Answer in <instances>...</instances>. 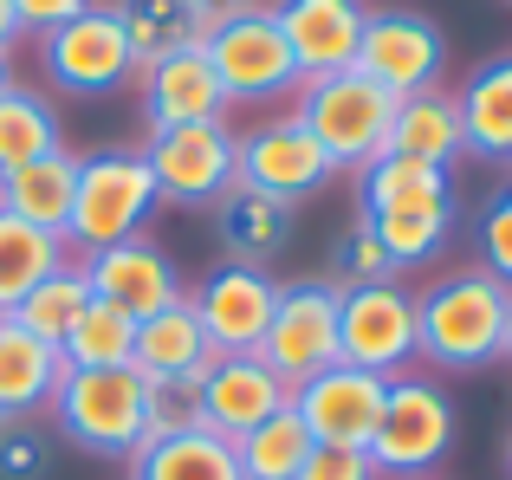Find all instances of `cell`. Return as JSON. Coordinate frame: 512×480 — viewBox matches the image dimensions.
<instances>
[{"mask_svg": "<svg viewBox=\"0 0 512 480\" xmlns=\"http://www.w3.org/2000/svg\"><path fill=\"white\" fill-rule=\"evenodd\" d=\"M506 305L512 292L493 273H441L415 292V357L435 370H487L506 357Z\"/></svg>", "mask_w": 512, "mask_h": 480, "instance_id": "obj_1", "label": "cell"}, {"mask_svg": "<svg viewBox=\"0 0 512 480\" xmlns=\"http://www.w3.org/2000/svg\"><path fill=\"white\" fill-rule=\"evenodd\" d=\"M396 104L376 78H363L357 65L325 78H305L292 91V117L318 137V150L331 156L338 169H370L376 156L389 150V124H396Z\"/></svg>", "mask_w": 512, "mask_h": 480, "instance_id": "obj_2", "label": "cell"}, {"mask_svg": "<svg viewBox=\"0 0 512 480\" xmlns=\"http://www.w3.org/2000/svg\"><path fill=\"white\" fill-rule=\"evenodd\" d=\"M156 208V176L143 150H91L78 156V195H72V221H65V247L104 253L117 240H137L143 221Z\"/></svg>", "mask_w": 512, "mask_h": 480, "instance_id": "obj_3", "label": "cell"}, {"mask_svg": "<svg viewBox=\"0 0 512 480\" xmlns=\"http://www.w3.org/2000/svg\"><path fill=\"white\" fill-rule=\"evenodd\" d=\"M46 409H52V429L98 461H130L143 448V377L137 370H65Z\"/></svg>", "mask_w": 512, "mask_h": 480, "instance_id": "obj_4", "label": "cell"}, {"mask_svg": "<svg viewBox=\"0 0 512 480\" xmlns=\"http://www.w3.org/2000/svg\"><path fill=\"white\" fill-rule=\"evenodd\" d=\"M454 455V403L441 383L428 377H396L383 396V422L370 435L376 474L396 480H428L441 461Z\"/></svg>", "mask_w": 512, "mask_h": 480, "instance_id": "obj_5", "label": "cell"}, {"mask_svg": "<svg viewBox=\"0 0 512 480\" xmlns=\"http://www.w3.org/2000/svg\"><path fill=\"white\" fill-rule=\"evenodd\" d=\"M201 52H208L214 78H221V91H227V111H234V104H247V111L253 104H279L305 85V72L292 65V52H286V39H279V26H273L266 7H247V13H234V20L208 26Z\"/></svg>", "mask_w": 512, "mask_h": 480, "instance_id": "obj_6", "label": "cell"}, {"mask_svg": "<svg viewBox=\"0 0 512 480\" xmlns=\"http://www.w3.org/2000/svg\"><path fill=\"white\" fill-rule=\"evenodd\" d=\"M331 176H338V163L318 150V137L292 111L266 117V124H253V130H234V182L240 189L299 208V202H312V195H325Z\"/></svg>", "mask_w": 512, "mask_h": 480, "instance_id": "obj_7", "label": "cell"}, {"mask_svg": "<svg viewBox=\"0 0 512 480\" xmlns=\"http://www.w3.org/2000/svg\"><path fill=\"white\" fill-rule=\"evenodd\" d=\"M39 65H46L52 91H65V98H111L137 78V52L117 26L111 0H91L78 20L52 26L39 39Z\"/></svg>", "mask_w": 512, "mask_h": 480, "instance_id": "obj_8", "label": "cell"}, {"mask_svg": "<svg viewBox=\"0 0 512 480\" xmlns=\"http://www.w3.org/2000/svg\"><path fill=\"white\" fill-rule=\"evenodd\" d=\"M338 299L344 292L331 286V279H292V286H279V305H273V325H266V338H260V357L292 383V390L312 383V377H325L331 364H344Z\"/></svg>", "mask_w": 512, "mask_h": 480, "instance_id": "obj_9", "label": "cell"}, {"mask_svg": "<svg viewBox=\"0 0 512 480\" xmlns=\"http://www.w3.org/2000/svg\"><path fill=\"white\" fill-rule=\"evenodd\" d=\"M357 72L376 78L389 98H422V91H441V72H448V33H441L428 13L415 7H383L370 13L357 39Z\"/></svg>", "mask_w": 512, "mask_h": 480, "instance_id": "obj_10", "label": "cell"}, {"mask_svg": "<svg viewBox=\"0 0 512 480\" xmlns=\"http://www.w3.org/2000/svg\"><path fill=\"white\" fill-rule=\"evenodd\" d=\"M338 344L350 370L396 383L415 364V292L402 279H376V286H350L338 299Z\"/></svg>", "mask_w": 512, "mask_h": 480, "instance_id": "obj_11", "label": "cell"}, {"mask_svg": "<svg viewBox=\"0 0 512 480\" xmlns=\"http://www.w3.org/2000/svg\"><path fill=\"white\" fill-rule=\"evenodd\" d=\"M156 176V202L169 208H214L234 189V124H175V130H150L143 143Z\"/></svg>", "mask_w": 512, "mask_h": 480, "instance_id": "obj_12", "label": "cell"}, {"mask_svg": "<svg viewBox=\"0 0 512 480\" xmlns=\"http://www.w3.org/2000/svg\"><path fill=\"white\" fill-rule=\"evenodd\" d=\"M188 305H195V318H201V331H208L214 357H240V351H260L266 325H273L279 279L266 273V266L221 260L195 292H188Z\"/></svg>", "mask_w": 512, "mask_h": 480, "instance_id": "obj_13", "label": "cell"}, {"mask_svg": "<svg viewBox=\"0 0 512 480\" xmlns=\"http://www.w3.org/2000/svg\"><path fill=\"white\" fill-rule=\"evenodd\" d=\"M383 396H389V377L331 364L325 377H312V383H299V390H292V409H299V422H305V435H312V442L370 448L376 422H383Z\"/></svg>", "mask_w": 512, "mask_h": 480, "instance_id": "obj_14", "label": "cell"}, {"mask_svg": "<svg viewBox=\"0 0 512 480\" xmlns=\"http://www.w3.org/2000/svg\"><path fill=\"white\" fill-rule=\"evenodd\" d=\"M279 409H292V383L266 364L260 351H240V357H214L201 370V416H208L214 435L240 442L247 429L273 422Z\"/></svg>", "mask_w": 512, "mask_h": 480, "instance_id": "obj_15", "label": "cell"}, {"mask_svg": "<svg viewBox=\"0 0 512 480\" xmlns=\"http://www.w3.org/2000/svg\"><path fill=\"white\" fill-rule=\"evenodd\" d=\"M78 266H85V279H91V299H104V305H117V312H130L137 325H143L150 312H163V305L188 299V292H182V273H175V260L156 247L150 234L117 240V247H104V253H85Z\"/></svg>", "mask_w": 512, "mask_h": 480, "instance_id": "obj_16", "label": "cell"}, {"mask_svg": "<svg viewBox=\"0 0 512 480\" xmlns=\"http://www.w3.org/2000/svg\"><path fill=\"white\" fill-rule=\"evenodd\" d=\"M273 26L286 39L292 65L305 78H325V72H344L357 65V39L370 26V7L363 0H273Z\"/></svg>", "mask_w": 512, "mask_h": 480, "instance_id": "obj_17", "label": "cell"}, {"mask_svg": "<svg viewBox=\"0 0 512 480\" xmlns=\"http://www.w3.org/2000/svg\"><path fill=\"white\" fill-rule=\"evenodd\" d=\"M143 124L150 130H175V124H221L227 117V91L214 78L208 52L188 46V52H169V59L143 65Z\"/></svg>", "mask_w": 512, "mask_h": 480, "instance_id": "obj_18", "label": "cell"}, {"mask_svg": "<svg viewBox=\"0 0 512 480\" xmlns=\"http://www.w3.org/2000/svg\"><path fill=\"white\" fill-rule=\"evenodd\" d=\"M292 234H299V208L273 202V195H253L234 182L214 202V240H221V253L234 266H273L292 247Z\"/></svg>", "mask_w": 512, "mask_h": 480, "instance_id": "obj_19", "label": "cell"}, {"mask_svg": "<svg viewBox=\"0 0 512 480\" xmlns=\"http://www.w3.org/2000/svg\"><path fill=\"white\" fill-rule=\"evenodd\" d=\"M461 104V143L480 163H512V52L474 65L467 85L454 91Z\"/></svg>", "mask_w": 512, "mask_h": 480, "instance_id": "obj_20", "label": "cell"}, {"mask_svg": "<svg viewBox=\"0 0 512 480\" xmlns=\"http://www.w3.org/2000/svg\"><path fill=\"white\" fill-rule=\"evenodd\" d=\"M59 377H65V357L46 338H33L26 325L0 318V416L7 422L39 416L52 403V390H59Z\"/></svg>", "mask_w": 512, "mask_h": 480, "instance_id": "obj_21", "label": "cell"}, {"mask_svg": "<svg viewBox=\"0 0 512 480\" xmlns=\"http://www.w3.org/2000/svg\"><path fill=\"white\" fill-rule=\"evenodd\" d=\"M208 364H214V344H208V331H201L188 299L163 305V312H150L137 325V357H130L137 377H195Z\"/></svg>", "mask_w": 512, "mask_h": 480, "instance_id": "obj_22", "label": "cell"}, {"mask_svg": "<svg viewBox=\"0 0 512 480\" xmlns=\"http://www.w3.org/2000/svg\"><path fill=\"white\" fill-rule=\"evenodd\" d=\"M72 195H78V156L72 150H52L39 163L0 176V208L33 221V228H46V234H59V240H65V221H72Z\"/></svg>", "mask_w": 512, "mask_h": 480, "instance_id": "obj_23", "label": "cell"}, {"mask_svg": "<svg viewBox=\"0 0 512 480\" xmlns=\"http://www.w3.org/2000/svg\"><path fill=\"white\" fill-rule=\"evenodd\" d=\"M461 150L467 143H461V104H454V91H422V98L396 104V124H389V150L383 156H409V163L448 169Z\"/></svg>", "mask_w": 512, "mask_h": 480, "instance_id": "obj_24", "label": "cell"}, {"mask_svg": "<svg viewBox=\"0 0 512 480\" xmlns=\"http://www.w3.org/2000/svg\"><path fill=\"white\" fill-rule=\"evenodd\" d=\"M357 202L370 221L383 215H409V208H454L448 169L409 163V156H376L370 169H357Z\"/></svg>", "mask_w": 512, "mask_h": 480, "instance_id": "obj_25", "label": "cell"}, {"mask_svg": "<svg viewBox=\"0 0 512 480\" xmlns=\"http://www.w3.org/2000/svg\"><path fill=\"white\" fill-rule=\"evenodd\" d=\"M111 13H117V26H124L130 52H137V72L208 39V20H201L188 0H111Z\"/></svg>", "mask_w": 512, "mask_h": 480, "instance_id": "obj_26", "label": "cell"}, {"mask_svg": "<svg viewBox=\"0 0 512 480\" xmlns=\"http://www.w3.org/2000/svg\"><path fill=\"white\" fill-rule=\"evenodd\" d=\"M130 480H240L234 442L214 429L169 435V442H143L130 455Z\"/></svg>", "mask_w": 512, "mask_h": 480, "instance_id": "obj_27", "label": "cell"}, {"mask_svg": "<svg viewBox=\"0 0 512 480\" xmlns=\"http://www.w3.org/2000/svg\"><path fill=\"white\" fill-rule=\"evenodd\" d=\"M52 266H65V240L0 208V318H7Z\"/></svg>", "mask_w": 512, "mask_h": 480, "instance_id": "obj_28", "label": "cell"}, {"mask_svg": "<svg viewBox=\"0 0 512 480\" xmlns=\"http://www.w3.org/2000/svg\"><path fill=\"white\" fill-rule=\"evenodd\" d=\"M59 357H65V370H130V357H137V318L91 299L78 312V325L65 331Z\"/></svg>", "mask_w": 512, "mask_h": 480, "instance_id": "obj_29", "label": "cell"}, {"mask_svg": "<svg viewBox=\"0 0 512 480\" xmlns=\"http://www.w3.org/2000/svg\"><path fill=\"white\" fill-rule=\"evenodd\" d=\"M85 305H91V279H85V266H78V260H65V266H52V273L39 279V286L26 292L7 318H13V325H26L33 338H46L52 351H59L65 331L78 325V312H85Z\"/></svg>", "mask_w": 512, "mask_h": 480, "instance_id": "obj_30", "label": "cell"}, {"mask_svg": "<svg viewBox=\"0 0 512 480\" xmlns=\"http://www.w3.org/2000/svg\"><path fill=\"white\" fill-rule=\"evenodd\" d=\"M52 150H65L59 143V111L26 85L0 91V176L39 163V156H52Z\"/></svg>", "mask_w": 512, "mask_h": 480, "instance_id": "obj_31", "label": "cell"}, {"mask_svg": "<svg viewBox=\"0 0 512 480\" xmlns=\"http://www.w3.org/2000/svg\"><path fill=\"white\" fill-rule=\"evenodd\" d=\"M305 455H312V435H305L299 409H279L273 422H260V429H247L234 442L240 480H299Z\"/></svg>", "mask_w": 512, "mask_h": 480, "instance_id": "obj_32", "label": "cell"}, {"mask_svg": "<svg viewBox=\"0 0 512 480\" xmlns=\"http://www.w3.org/2000/svg\"><path fill=\"white\" fill-rule=\"evenodd\" d=\"M208 429L201 416V370L195 377H143V442H169V435Z\"/></svg>", "mask_w": 512, "mask_h": 480, "instance_id": "obj_33", "label": "cell"}, {"mask_svg": "<svg viewBox=\"0 0 512 480\" xmlns=\"http://www.w3.org/2000/svg\"><path fill=\"white\" fill-rule=\"evenodd\" d=\"M318 279H331L338 292L350 286H376V279H396V266H389V253H383V240H376V228L363 215H350L338 240H331V253H325V273Z\"/></svg>", "mask_w": 512, "mask_h": 480, "instance_id": "obj_34", "label": "cell"}, {"mask_svg": "<svg viewBox=\"0 0 512 480\" xmlns=\"http://www.w3.org/2000/svg\"><path fill=\"white\" fill-rule=\"evenodd\" d=\"M474 247H480V273H493L512 292V182L493 189L474 215Z\"/></svg>", "mask_w": 512, "mask_h": 480, "instance_id": "obj_35", "label": "cell"}, {"mask_svg": "<svg viewBox=\"0 0 512 480\" xmlns=\"http://www.w3.org/2000/svg\"><path fill=\"white\" fill-rule=\"evenodd\" d=\"M299 480H383L370 461V448H331V442H312Z\"/></svg>", "mask_w": 512, "mask_h": 480, "instance_id": "obj_36", "label": "cell"}, {"mask_svg": "<svg viewBox=\"0 0 512 480\" xmlns=\"http://www.w3.org/2000/svg\"><path fill=\"white\" fill-rule=\"evenodd\" d=\"M0 480H46V435L13 422L0 435Z\"/></svg>", "mask_w": 512, "mask_h": 480, "instance_id": "obj_37", "label": "cell"}, {"mask_svg": "<svg viewBox=\"0 0 512 480\" xmlns=\"http://www.w3.org/2000/svg\"><path fill=\"white\" fill-rule=\"evenodd\" d=\"M91 0H13V20H20V33H39L46 39L52 26H65V20H78Z\"/></svg>", "mask_w": 512, "mask_h": 480, "instance_id": "obj_38", "label": "cell"}, {"mask_svg": "<svg viewBox=\"0 0 512 480\" xmlns=\"http://www.w3.org/2000/svg\"><path fill=\"white\" fill-rule=\"evenodd\" d=\"M188 7L201 13L208 26H221V20H234V13H247V7H260V0H188Z\"/></svg>", "mask_w": 512, "mask_h": 480, "instance_id": "obj_39", "label": "cell"}, {"mask_svg": "<svg viewBox=\"0 0 512 480\" xmlns=\"http://www.w3.org/2000/svg\"><path fill=\"white\" fill-rule=\"evenodd\" d=\"M13 39H20V20H13V0H0V52H13Z\"/></svg>", "mask_w": 512, "mask_h": 480, "instance_id": "obj_40", "label": "cell"}, {"mask_svg": "<svg viewBox=\"0 0 512 480\" xmlns=\"http://www.w3.org/2000/svg\"><path fill=\"white\" fill-rule=\"evenodd\" d=\"M0 91H13V52H0Z\"/></svg>", "mask_w": 512, "mask_h": 480, "instance_id": "obj_41", "label": "cell"}, {"mask_svg": "<svg viewBox=\"0 0 512 480\" xmlns=\"http://www.w3.org/2000/svg\"><path fill=\"white\" fill-rule=\"evenodd\" d=\"M506 357H512V305H506Z\"/></svg>", "mask_w": 512, "mask_h": 480, "instance_id": "obj_42", "label": "cell"}, {"mask_svg": "<svg viewBox=\"0 0 512 480\" xmlns=\"http://www.w3.org/2000/svg\"><path fill=\"white\" fill-rule=\"evenodd\" d=\"M7 429H13V422H7V416H0V435H7Z\"/></svg>", "mask_w": 512, "mask_h": 480, "instance_id": "obj_43", "label": "cell"}, {"mask_svg": "<svg viewBox=\"0 0 512 480\" xmlns=\"http://www.w3.org/2000/svg\"><path fill=\"white\" fill-rule=\"evenodd\" d=\"M506 468H512V448H506Z\"/></svg>", "mask_w": 512, "mask_h": 480, "instance_id": "obj_44", "label": "cell"}]
</instances>
